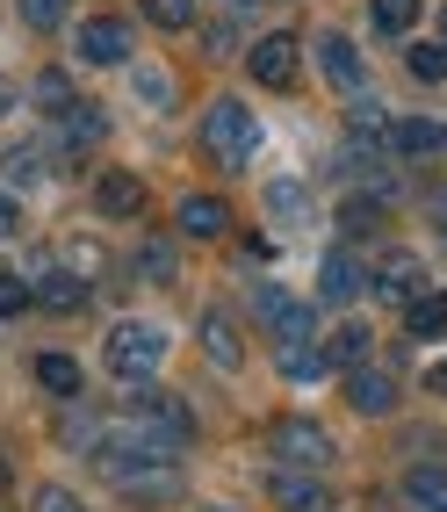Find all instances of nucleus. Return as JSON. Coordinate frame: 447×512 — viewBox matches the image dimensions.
<instances>
[{
    "label": "nucleus",
    "mask_w": 447,
    "mask_h": 512,
    "mask_svg": "<svg viewBox=\"0 0 447 512\" xmlns=\"http://www.w3.org/2000/svg\"><path fill=\"white\" fill-rule=\"evenodd\" d=\"M22 303H37V296H29V282H22V275H0V318H15Z\"/></svg>",
    "instance_id": "32"
},
{
    "label": "nucleus",
    "mask_w": 447,
    "mask_h": 512,
    "mask_svg": "<svg viewBox=\"0 0 447 512\" xmlns=\"http://www.w3.org/2000/svg\"><path fill=\"white\" fill-rule=\"evenodd\" d=\"M0 174H8L15 188H37V181H44V152H37V145H8V159H0Z\"/></svg>",
    "instance_id": "24"
},
{
    "label": "nucleus",
    "mask_w": 447,
    "mask_h": 512,
    "mask_svg": "<svg viewBox=\"0 0 447 512\" xmlns=\"http://www.w3.org/2000/svg\"><path fill=\"white\" fill-rule=\"evenodd\" d=\"M22 22L29 29H58L65 22V0H22Z\"/></svg>",
    "instance_id": "29"
},
{
    "label": "nucleus",
    "mask_w": 447,
    "mask_h": 512,
    "mask_svg": "<svg viewBox=\"0 0 447 512\" xmlns=\"http://www.w3.org/2000/svg\"><path fill=\"white\" fill-rule=\"evenodd\" d=\"M440 231H447V195H440Z\"/></svg>",
    "instance_id": "39"
},
{
    "label": "nucleus",
    "mask_w": 447,
    "mask_h": 512,
    "mask_svg": "<svg viewBox=\"0 0 447 512\" xmlns=\"http://www.w3.org/2000/svg\"><path fill=\"white\" fill-rule=\"evenodd\" d=\"M29 296L51 303V311H80V303H87V282H80V275H65V267H51V275L29 289Z\"/></svg>",
    "instance_id": "18"
},
{
    "label": "nucleus",
    "mask_w": 447,
    "mask_h": 512,
    "mask_svg": "<svg viewBox=\"0 0 447 512\" xmlns=\"http://www.w3.org/2000/svg\"><path fill=\"white\" fill-rule=\"evenodd\" d=\"M282 375H296V383H318V375H325V347H282Z\"/></svg>",
    "instance_id": "27"
},
{
    "label": "nucleus",
    "mask_w": 447,
    "mask_h": 512,
    "mask_svg": "<svg viewBox=\"0 0 447 512\" xmlns=\"http://www.w3.org/2000/svg\"><path fill=\"white\" fill-rule=\"evenodd\" d=\"M368 289L383 296V303H397V311H404V303H419V296H426V267H419V253H390L383 275H375Z\"/></svg>",
    "instance_id": "8"
},
{
    "label": "nucleus",
    "mask_w": 447,
    "mask_h": 512,
    "mask_svg": "<svg viewBox=\"0 0 447 512\" xmlns=\"http://www.w3.org/2000/svg\"><path fill=\"white\" fill-rule=\"evenodd\" d=\"M318 58H325V80H332L339 94L361 87V51H354L347 37H339V29H332V37H318Z\"/></svg>",
    "instance_id": "15"
},
{
    "label": "nucleus",
    "mask_w": 447,
    "mask_h": 512,
    "mask_svg": "<svg viewBox=\"0 0 447 512\" xmlns=\"http://www.w3.org/2000/svg\"><path fill=\"white\" fill-rule=\"evenodd\" d=\"M137 15L152 29H188L195 22V0H137Z\"/></svg>",
    "instance_id": "26"
},
{
    "label": "nucleus",
    "mask_w": 447,
    "mask_h": 512,
    "mask_svg": "<svg viewBox=\"0 0 447 512\" xmlns=\"http://www.w3.org/2000/svg\"><path fill=\"white\" fill-rule=\"evenodd\" d=\"M37 512H87L73 491H37Z\"/></svg>",
    "instance_id": "35"
},
{
    "label": "nucleus",
    "mask_w": 447,
    "mask_h": 512,
    "mask_svg": "<svg viewBox=\"0 0 447 512\" xmlns=\"http://www.w3.org/2000/svg\"><path fill=\"white\" fill-rule=\"evenodd\" d=\"M347 404H354L361 419H383L390 404H397V375L390 368H354L347 375Z\"/></svg>",
    "instance_id": "10"
},
{
    "label": "nucleus",
    "mask_w": 447,
    "mask_h": 512,
    "mask_svg": "<svg viewBox=\"0 0 447 512\" xmlns=\"http://www.w3.org/2000/svg\"><path fill=\"white\" fill-rule=\"evenodd\" d=\"M267 210H274V217H303V188L274 181V188H267Z\"/></svg>",
    "instance_id": "31"
},
{
    "label": "nucleus",
    "mask_w": 447,
    "mask_h": 512,
    "mask_svg": "<svg viewBox=\"0 0 447 512\" xmlns=\"http://www.w3.org/2000/svg\"><path fill=\"white\" fill-rule=\"evenodd\" d=\"M253 303H260V318L274 325V339H282V347H311V303L282 296L274 282H260V289H253Z\"/></svg>",
    "instance_id": "5"
},
{
    "label": "nucleus",
    "mask_w": 447,
    "mask_h": 512,
    "mask_svg": "<svg viewBox=\"0 0 447 512\" xmlns=\"http://www.w3.org/2000/svg\"><path fill=\"white\" fill-rule=\"evenodd\" d=\"M15 231H22V202L0 195V238H15Z\"/></svg>",
    "instance_id": "36"
},
{
    "label": "nucleus",
    "mask_w": 447,
    "mask_h": 512,
    "mask_svg": "<svg viewBox=\"0 0 447 512\" xmlns=\"http://www.w3.org/2000/svg\"><path fill=\"white\" fill-rule=\"evenodd\" d=\"M246 65H253V80H260V87H296V65H303V44L289 37V29H282V37H260V44L246 51Z\"/></svg>",
    "instance_id": "6"
},
{
    "label": "nucleus",
    "mask_w": 447,
    "mask_h": 512,
    "mask_svg": "<svg viewBox=\"0 0 447 512\" xmlns=\"http://www.w3.org/2000/svg\"><path fill=\"white\" fill-rule=\"evenodd\" d=\"M318 289H325V303H354V296L368 289V267H361L354 253H325V267H318Z\"/></svg>",
    "instance_id": "14"
},
{
    "label": "nucleus",
    "mask_w": 447,
    "mask_h": 512,
    "mask_svg": "<svg viewBox=\"0 0 447 512\" xmlns=\"http://www.w3.org/2000/svg\"><path fill=\"white\" fill-rule=\"evenodd\" d=\"M419 8H426V0H368V15H375V29H383V37H411Z\"/></svg>",
    "instance_id": "21"
},
{
    "label": "nucleus",
    "mask_w": 447,
    "mask_h": 512,
    "mask_svg": "<svg viewBox=\"0 0 447 512\" xmlns=\"http://www.w3.org/2000/svg\"><path fill=\"white\" fill-rule=\"evenodd\" d=\"M101 354H109L116 383H145V375H159V361H166V332L152 318H116V332H109Z\"/></svg>",
    "instance_id": "2"
},
{
    "label": "nucleus",
    "mask_w": 447,
    "mask_h": 512,
    "mask_svg": "<svg viewBox=\"0 0 447 512\" xmlns=\"http://www.w3.org/2000/svg\"><path fill=\"white\" fill-rule=\"evenodd\" d=\"M202 347H210V361H217V368H238V332H231V318H224V311L202 318Z\"/></svg>",
    "instance_id": "23"
},
{
    "label": "nucleus",
    "mask_w": 447,
    "mask_h": 512,
    "mask_svg": "<svg viewBox=\"0 0 447 512\" xmlns=\"http://www.w3.org/2000/svg\"><path fill=\"white\" fill-rule=\"evenodd\" d=\"M94 210L101 217H145V181L137 174H101L94 181Z\"/></svg>",
    "instance_id": "13"
},
{
    "label": "nucleus",
    "mask_w": 447,
    "mask_h": 512,
    "mask_svg": "<svg viewBox=\"0 0 447 512\" xmlns=\"http://www.w3.org/2000/svg\"><path fill=\"white\" fill-rule=\"evenodd\" d=\"M390 152H404V159L447 152V123H433V116H397V123H390Z\"/></svg>",
    "instance_id": "12"
},
{
    "label": "nucleus",
    "mask_w": 447,
    "mask_h": 512,
    "mask_svg": "<svg viewBox=\"0 0 447 512\" xmlns=\"http://www.w3.org/2000/svg\"><path fill=\"white\" fill-rule=\"evenodd\" d=\"M137 101H152V109H166V101H174V80H166V73H152V65H137Z\"/></svg>",
    "instance_id": "28"
},
{
    "label": "nucleus",
    "mask_w": 447,
    "mask_h": 512,
    "mask_svg": "<svg viewBox=\"0 0 447 512\" xmlns=\"http://www.w3.org/2000/svg\"><path fill=\"white\" fill-rule=\"evenodd\" d=\"M375 217H383L375 202H347V210H339V224H347L354 238H368V231H375Z\"/></svg>",
    "instance_id": "33"
},
{
    "label": "nucleus",
    "mask_w": 447,
    "mask_h": 512,
    "mask_svg": "<svg viewBox=\"0 0 447 512\" xmlns=\"http://www.w3.org/2000/svg\"><path fill=\"white\" fill-rule=\"evenodd\" d=\"M404 65H411L426 87H440V80H447V44H404Z\"/></svg>",
    "instance_id": "25"
},
{
    "label": "nucleus",
    "mask_w": 447,
    "mask_h": 512,
    "mask_svg": "<svg viewBox=\"0 0 447 512\" xmlns=\"http://www.w3.org/2000/svg\"><path fill=\"white\" fill-rule=\"evenodd\" d=\"M426 390H433V397H447V361H433V368H426Z\"/></svg>",
    "instance_id": "37"
},
{
    "label": "nucleus",
    "mask_w": 447,
    "mask_h": 512,
    "mask_svg": "<svg viewBox=\"0 0 447 512\" xmlns=\"http://www.w3.org/2000/svg\"><path fill=\"white\" fill-rule=\"evenodd\" d=\"M0 484H8V462H0Z\"/></svg>",
    "instance_id": "40"
},
{
    "label": "nucleus",
    "mask_w": 447,
    "mask_h": 512,
    "mask_svg": "<svg viewBox=\"0 0 447 512\" xmlns=\"http://www.w3.org/2000/svg\"><path fill=\"white\" fill-rule=\"evenodd\" d=\"M404 512H447V469H411L404 476Z\"/></svg>",
    "instance_id": "17"
},
{
    "label": "nucleus",
    "mask_w": 447,
    "mask_h": 512,
    "mask_svg": "<svg viewBox=\"0 0 447 512\" xmlns=\"http://www.w3.org/2000/svg\"><path fill=\"white\" fill-rule=\"evenodd\" d=\"M267 498L282 505V512H332V491L318 484L311 469H274V484H267Z\"/></svg>",
    "instance_id": "7"
},
{
    "label": "nucleus",
    "mask_w": 447,
    "mask_h": 512,
    "mask_svg": "<svg viewBox=\"0 0 447 512\" xmlns=\"http://www.w3.org/2000/svg\"><path fill=\"white\" fill-rule=\"evenodd\" d=\"M37 383L51 397H80V361L73 354H37Z\"/></svg>",
    "instance_id": "19"
},
{
    "label": "nucleus",
    "mask_w": 447,
    "mask_h": 512,
    "mask_svg": "<svg viewBox=\"0 0 447 512\" xmlns=\"http://www.w3.org/2000/svg\"><path fill=\"white\" fill-rule=\"evenodd\" d=\"M181 231H188V238H224V231H231V210H224L217 195H188V202H181Z\"/></svg>",
    "instance_id": "16"
},
{
    "label": "nucleus",
    "mask_w": 447,
    "mask_h": 512,
    "mask_svg": "<svg viewBox=\"0 0 447 512\" xmlns=\"http://www.w3.org/2000/svg\"><path fill=\"white\" fill-rule=\"evenodd\" d=\"M202 145H210L217 166H246L260 152V123L246 101H210V116H202Z\"/></svg>",
    "instance_id": "3"
},
{
    "label": "nucleus",
    "mask_w": 447,
    "mask_h": 512,
    "mask_svg": "<svg viewBox=\"0 0 447 512\" xmlns=\"http://www.w3.org/2000/svg\"><path fill=\"white\" fill-rule=\"evenodd\" d=\"M94 462L130 498H174L181 491V462L166 455V448H94Z\"/></svg>",
    "instance_id": "1"
},
{
    "label": "nucleus",
    "mask_w": 447,
    "mask_h": 512,
    "mask_svg": "<svg viewBox=\"0 0 447 512\" xmlns=\"http://www.w3.org/2000/svg\"><path fill=\"white\" fill-rule=\"evenodd\" d=\"M224 8H231V15H253V8H260V0H224Z\"/></svg>",
    "instance_id": "38"
},
{
    "label": "nucleus",
    "mask_w": 447,
    "mask_h": 512,
    "mask_svg": "<svg viewBox=\"0 0 447 512\" xmlns=\"http://www.w3.org/2000/svg\"><path fill=\"white\" fill-rule=\"evenodd\" d=\"M80 58H87V65H123V58H130V29H123L116 15H87V22H80Z\"/></svg>",
    "instance_id": "9"
},
{
    "label": "nucleus",
    "mask_w": 447,
    "mask_h": 512,
    "mask_svg": "<svg viewBox=\"0 0 447 512\" xmlns=\"http://www.w3.org/2000/svg\"><path fill=\"white\" fill-rule=\"evenodd\" d=\"M37 101H44V109H51V116H58V109H65V101H73V87H65V73H44V80H37Z\"/></svg>",
    "instance_id": "34"
},
{
    "label": "nucleus",
    "mask_w": 447,
    "mask_h": 512,
    "mask_svg": "<svg viewBox=\"0 0 447 512\" xmlns=\"http://www.w3.org/2000/svg\"><path fill=\"white\" fill-rule=\"evenodd\" d=\"M404 332H411V339H440V332H447V296L404 303Z\"/></svg>",
    "instance_id": "20"
},
{
    "label": "nucleus",
    "mask_w": 447,
    "mask_h": 512,
    "mask_svg": "<svg viewBox=\"0 0 447 512\" xmlns=\"http://www.w3.org/2000/svg\"><path fill=\"white\" fill-rule=\"evenodd\" d=\"M440 44H447V22H440Z\"/></svg>",
    "instance_id": "41"
},
{
    "label": "nucleus",
    "mask_w": 447,
    "mask_h": 512,
    "mask_svg": "<svg viewBox=\"0 0 447 512\" xmlns=\"http://www.w3.org/2000/svg\"><path fill=\"white\" fill-rule=\"evenodd\" d=\"M274 455H282V469H325L332 462V433L318 426V419H282L274 426Z\"/></svg>",
    "instance_id": "4"
},
{
    "label": "nucleus",
    "mask_w": 447,
    "mask_h": 512,
    "mask_svg": "<svg viewBox=\"0 0 447 512\" xmlns=\"http://www.w3.org/2000/svg\"><path fill=\"white\" fill-rule=\"evenodd\" d=\"M137 267H145L152 282H174V246H159V238H152V246H145V260H137Z\"/></svg>",
    "instance_id": "30"
},
{
    "label": "nucleus",
    "mask_w": 447,
    "mask_h": 512,
    "mask_svg": "<svg viewBox=\"0 0 447 512\" xmlns=\"http://www.w3.org/2000/svg\"><path fill=\"white\" fill-rule=\"evenodd\" d=\"M101 130H109L101 101H65V109H58V145H65V152H87V145H101Z\"/></svg>",
    "instance_id": "11"
},
{
    "label": "nucleus",
    "mask_w": 447,
    "mask_h": 512,
    "mask_svg": "<svg viewBox=\"0 0 447 512\" xmlns=\"http://www.w3.org/2000/svg\"><path fill=\"white\" fill-rule=\"evenodd\" d=\"M361 354H368V325H339L325 339V368H361Z\"/></svg>",
    "instance_id": "22"
}]
</instances>
